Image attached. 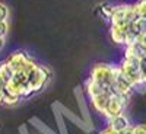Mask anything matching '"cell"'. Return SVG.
<instances>
[{
  "label": "cell",
  "mask_w": 146,
  "mask_h": 134,
  "mask_svg": "<svg viewBox=\"0 0 146 134\" xmlns=\"http://www.w3.org/2000/svg\"><path fill=\"white\" fill-rule=\"evenodd\" d=\"M29 60V55L25 53V51H22V50H18V51H13L12 53L5 61L7 63V66L13 70L15 73L16 71H21L22 67L27 64V61Z\"/></svg>",
  "instance_id": "cell-5"
},
{
  "label": "cell",
  "mask_w": 146,
  "mask_h": 134,
  "mask_svg": "<svg viewBox=\"0 0 146 134\" xmlns=\"http://www.w3.org/2000/svg\"><path fill=\"white\" fill-rule=\"evenodd\" d=\"M101 10H102L104 16H105L107 19H110V16H111V10H113V6H111V5H104V6L101 7Z\"/></svg>",
  "instance_id": "cell-17"
},
{
  "label": "cell",
  "mask_w": 146,
  "mask_h": 134,
  "mask_svg": "<svg viewBox=\"0 0 146 134\" xmlns=\"http://www.w3.org/2000/svg\"><path fill=\"white\" fill-rule=\"evenodd\" d=\"M136 19L135 10H133V5H117L113 6L111 10V25H129L131 20Z\"/></svg>",
  "instance_id": "cell-2"
},
{
  "label": "cell",
  "mask_w": 146,
  "mask_h": 134,
  "mask_svg": "<svg viewBox=\"0 0 146 134\" xmlns=\"http://www.w3.org/2000/svg\"><path fill=\"white\" fill-rule=\"evenodd\" d=\"M117 69L111 64H105V63H98L91 69V77L92 80H95L96 83H100L102 88H113L114 80H115V75H117Z\"/></svg>",
  "instance_id": "cell-1"
},
{
  "label": "cell",
  "mask_w": 146,
  "mask_h": 134,
  "mask_svg": "<svg viewBox=\"0 0 146 134\" xmlns=\"http://www.w3.org/2000/svg\"><path fill=\"white\" fill-rule=\"evenodd\" d=\"M107 119H108V128H111V130H114V131H117V133L126 130V128L130 125L129 119H127V117H126L124 114H120V115L107 118Z\"/></svg>",
  "instance_id": "cell-8"
},
{
  "label": "cell",
  "mask_w": 146,
  "mask_h": 134,
  "mask_svg": "<svg viewBox=\"0 0 146 134\" xmlns=\"http://www.w3.org/2000/svg\"><path fill=\"white\" fill-rule=\"evenodd\" d=\"M113 92H104V93H100V95H96L94 96V98H91V104L94 106V109L96 112H100V114H105V109L108 106V102H110V96H111Z\"/></svg>",
  "instance_id": "cell-7"
},
{
  "label": "cell",
  "mask_w": 146,
  "mask_h": 134,
  "mask_svg": "<svg viewBox=\"0 0 146 134\" xmlns=\"http://www.w3.org/2000/svg\"><path fill=\"white\" fill-rule=\"evenodd\" d=\"M118 134H135L133 133V125H129L126 130H123V131H120Z\"/></svg>",
  "instance_id": "cell-18"
},
{
  "label": "cell",
  "mask_w": 146,
  "mask_h": 134,
  "mask_svg": "<svg viewBox=\"0 0 146 134\" xmlns=\"http://www.w3.org/2000/svg\"><path fill=\"white\" fill-rule=\"evenodd\" d=\"M50 79H51V71H50V69L45 67V66H40V64H38V67H36V69L31 73V75L28 76L29 86H31V89H32L34 93L42 90V89L45 88L47 82L50 80Z\"/></svg>",
  "instance_id": "cell-3"
},
{
  "label": "cell",
  "mask_w": 146,
  "mask_h": 134,
  "mask_svg": "<svg viewBox=\"0 0 146 134\" xmlns=\"http://www.w3.org/2000/svg\"><path fill=\"white\" fill-rule=\"evenodd\" d=\"M9 18V9L5 3L0 2V20H7Z\"/></svg>",
  "instance_id": "cell-13"
},
{
  "label": "cell",
  "mask_w": 146,
  "mask_h": 134,
  "mask_svg": "<svg viewBox=\"0 0 146 134\" xmlns=\"http://www.w3.org/2000/svg\"><path fill=\"white\" fill-rule=\"evenodd\" d=\"M5 86H6V80L2 77V75H0V89H5Z\"/></svg>",
  "instance_id": "cell-21"
},
{
  "label": "cell",
  "mask_w": 146,
  "mask_h": 134,
  "mask_svg": "<svg viewBox=\"0 0 146 134\" xmlns=\"http://www.w3.org/2000/svg\"><path fill=\"white\" fill-rule=\"evenodd\" d=\"M133 10H135L136 18L146 19V0H137V2L133 5Z\"/></svg>",
  "instance_id": "cell-11"
},
{
  "label": "cell",
  "mask_w": 146,
  "mask_h": 134,
  "mask_svg": "<svg viewBox=\"0 0 146 134\" xmlns=\"http://www.w3.org/2000/svg\"><path fill=\"white\" fill-rule=\"evenodd\" d=\"M0 75H2V77H3V79L6 80V83H7V82H10L12 79H13L15 71L7 66L6 61H3V63H0Z\"/></svg>",
  "instance_id": "cell-12"
},
{
  "label": "cell",
  "mask_w": 146,
  "mask_h": 134,
  "mask_svg": "<svg viewBox=\"0 0 146 134\" xmlns=\"http://www.w3.org/2000/svg\"><path fill=\"white\" fill-rule=\"evenodd\" d=\"M140 76H142V84H143V86H146V70L140 71Z\"/></svg>",
  "instance_id": "cell-19"
},
{
  "label": "cell",
  "mask_w": 146,
  "mask_h": 134,
  "mask_svg": "<svg viewBox=\"0 0 146 134\" xmlns=\"http://www.w3.org/2000/svg\"><path fill=\"white\" fill-rule=\"evenodd\" d=\"M85 89H86V93H88L89 98H94V96L100 95V93H104V92H113V88H110V89L102 88L100 83H96L92 79L86 80V83H85Z\"/></svg>",
  "instance_id": "cell-9"
},
{
  "label": "cell",
  "mask_w": 146,
  "mask_h": 134,
  "mask_svg": "<svg viewBox=\"0 0 146 134\" xmlns=\"http://www.w3.org/2000/svg\"><path fill=\"white\" fill-rule=\"evenodd\" d=\"M7 32H9V23H7V20H0V36L6 38Z\"/></svg>",
  "instance_id": "cell-14"
},
{
  "label": "cell",
  "mask_w": 146,
  "mask_h": 134,
  "mask_svg": "<svg viewBox=\"0 0 146 134\" xmlns=\"http://www.w3.org/2000/svg\"><path fill=\"white\" fill-rule=\"evenodd\" d=\"M135 42L139 44V45H142L143 48H146V31L140 32V34L136 36V41H135Z\"/></svg>",
  "instance_id": "cell-15"
},
{
  "label": "cell",
  "mask_w": 146,
  "mask_h": 134,
  "mask_svg": "<svg viewBox=\"0 0 146 134\" xmlns=\"http://www.w3.org/2000/svg\"><path fill=\"white\" fill-rule=\"evenodd\" d=\"M133 133H135V134H146V125L145 124L133 125Z\"/></svg>",
  "instance_id": "cell-16"
},
{
  "label": "cell",
  "mask_w": 146,
  "mask_h": 134,
  "mask_svg": "<svg viewBox=\"0 0 146 134\" xmlns=\"http://www.w3.org/2000/svg\"><path fill=\"white\" fill-rule=\"evenodd\" d=\"M3 47H5V38H3V36H0V50H2Z\"/></svg>",
  "instance_id": "cell-22"
},
{
  "label": "cell",
  "mask_w": 146,
  "mask_h": 134,
  "mask_svg": "<svg viewBox=\"0 0 146 134\" xmlns=\"http://www.w3.org/2000/svg\"><path fill=\"white\" fill-rule=\"evenodd\" d=\"M130 98L127 96H123V95H118V93H111L110 96V102H108V106L105 109V117L107 118H111V117H115V115H120L124 112V108L127 106V102H129Z\"/></svg>",
  "instance_id": "cell-4"
},
{
  "label": "cell",
  "mask_w": 146,
  "mask_h": 134,
  "mask_svg": "<svg viewBox=\"0 0 146 134\" xmlns=\"http://www.w3.org/2000/svg\"><path fill=\"white\" fill-rule=\"evenodd\" d=\"M101 134H118V133H117V131H114V130H111V128H108V127H107V128H105V130H104V131H102Z\"/></svg>",
  "instance_id": "cell-20"
},
{
  "label": "cell",
  "mask_w": 146,
  "mask_h": 134,
  "mask_svg": "<svg viewBox=\"0 0 146 134\" xmlns=\"http://www.w3.org/2000/svg\"><path fill=\"white\" fill-rule=\"evenodd\" d=\"M19 101H21V96L18 93H13V92H10L7 89L3 90V104L5 105L12 106V105H16Z\"/></svg>",
  "instance_id": "cell-10"
},
{
  "label": "cell",
  "mask_w": 146,
  "mask_h": 134,
  "mask_svg": "<svg viewBox=\"0 0 146 134\" xmlns=\"http://www.w3.org/2000/svg\"><path fill=\"white\" fill-rule=\"evenodd\" d=\"M110 35L114 44H127V36H129V25H111L110 28Z\"/></svg>",
  "instance_id": "cell-6"
},
{
  "label": "cell",
  "mask_w": 146,
  "mask_h": 134,
  "mask_svg": "<svg viewBox=\"0 0 146 134\" xmlns=\"http://www.w3.org/2000/svg\"><path fill=\"white\" fill-rule=\"evenodd\" d=\"M3 90L5 89H0V104H3Z\"/></svg>",
  "instance_id": "cell-23"
}]
</instances>
